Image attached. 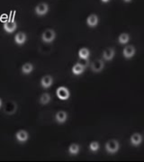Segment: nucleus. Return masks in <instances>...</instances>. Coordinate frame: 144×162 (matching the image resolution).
Wrapping results in <instances>:
<instances>
[{"label": "nucleus", "mask_w": 144, "mask_h": 162, "mask_svg": "<svg viewBox=\"0 0 144 162\" xmlns=\"http://www.w3.org/2000/svg\"><path fill=\"white\" fill-rule=\"evenodd\" d=\"M56 33L52 29H47L43 32L41 35V39L45 42H52L55 39Z\"/></svg>", "instance_id": "1"}, {"label": "nucleus", "mask_w": 144, "mask_h": 162, "mask_svg": "<svg viewBox=\"0 0 144 162\" xmlns=\"http://www.w3.org/2000/svg\"><path fill=\"white\" fill-rule=\"evenodd\" d=\"M106 149L111 154L116 153L118 151V149H119V142L117 141H115V140H111V141L106 142Z\"/></svg>", "instance_id": "2"}, {"label": "nucleus", "mask_w": 144, "mask_h": 162, "mask_svg": "<svg viewBox=\"0 0 144 162\" xmlns=\"http://www.w3.org/2000/svg\"><path fill=\"white\" fill-rule=\"evenodd\" d=\"M56 95L61 100H67L69 97V91L65 87H60L56 91Z\"/></svg>", "instance_id": "3"}, {"label": "nucleus", "mask_w": 144, "mask_h": 162, "mask_svg": "<svg viewBox=\"0 0 144 162\" xmlns=\"http://www.w3.org/2000/svg\"><path fill=\"white\" fill-rule=\"evenodd\" d=\"M48 10H49V7L46 3H40L36 7H35V13L38 16H44L47 14Z\"/></svg>", "instance_id": "4"}, {"label": "nucleus", "mask_w": 144, "mask_h": 162, "mask_svg": "<svg viewBox=\"0 0 144 162\" xmlns=\"http://www.w3.org/2000/svg\"><path fill=\"white\" fill-rule=\"evenodd\" d=\"M16 27H17V25H16V23L15 21H7L4 24L5 31L7 33H14L16 30Z\"/></svg>", "instance_id": "5"}, {"label": "nucleus", "mask_w": 144, "mask_h": 162, "mask_svg": "<svg viewBox=\"0 0 144 162\" xmlns=\"http://www.w3.org/2000/svg\"><path fill=\"white\" fill-rule=\"evenodd\" d=\"M16 140H17L18 141H20V142H24V141H26L29 139V134H28V132H27L26 131H24V130H20V131H18V132H16Z\"/></svg>", "instance_id": "6"}, {"label": "nucleus", "mask_w": 144, "mask_h": 162, "mask_svg": "<svg viewBox=\"0 0 144 162\" xmlns=\"http://www.w3.org/2000/svg\"><path fill=\"white\" fill-rule=\"evenodd\" d=\"M4 111L7 115H13L14 113H16V103H14V102L7 103V104L5 105V108H4Z\"/></svg>", "instance_id": "7"}, {"label": "nucleus", "mask_w": 144, "mask_h": 162, "mask_svg": "<svg viewBox=\"0 0 144 162\" xmlns=\"http://www.w3.org/2000/svg\"><path fill=\"white\" fill-rule=\"evenodd\" d=\"M104 61H101V60H97L95 61L93 63H92V66H91V69L93 71L95 72H100L103 69H104Z\"/></svg>", "instance_id": "8"}, {"label": "nucleus", "mask_w": 144, "mask_h": 162, "mask_svg": "<svg viewBox=\"0 0 144 162\" xmlns=\"http://www.w3.org/2000/svg\"><path fill=\"white\" fill-rule=\"evenodd\" d=\"M52 82H53V79H52V77L51 76H45L41 78V85L42 87L44 88H48L50 87L52 85Z\"/></svg>", "instance_id": "9"}, {"label": "nucleus", "mask_w": 144, "mask_h": 162, "mask_svg": "<svg viewBox=\"0 0 144 162\" xmlns=\"http://www.w3.org/2000/svg\"><path fill=\"white\" fill-rule=\"evenodd\" d=\"M134 54H135V48L133 46L129 45V46H126L123 49V55H124L125 58L130 59L134 55Z\"/></svg>", "instance_id": "10"}, {"label": "nucleus", "mask_w": 144, "mask_h": 162, "mask_svg": "<svg viewBox=\"0 0 144 162\" xmlns=\"http://www.w3.org/2000/svg\"><path fill=\"white\" fill-rule=\"evenodd\" d=\"M86 24H87V25H89V26H91V27H94V26H95L97 24H98V17H97V15H90L88 17H87V19H86Z\"/></svg>", "instance_id": "11"}, {"label": "nucleus", "mask_w": 144, "mask_h": 162, "mask_svg": "<svg viewBox=\"0 0 144 162\" xmlns=\"http://www.w3.org/2000/svg\"><path fill=\"white\" fill-rule=\"evenodd\" d=\"M25 41H26V34L24 33H16V36H15V41L17 43V44H19V45H22V44H24V42H25Z\"/></svg>", "instance_id": "12"}, {"label": "nucleus", "mask_w": 144, "mask_h": 162, "mask_svg": "<svg viewBox=\"0 0 144 162\" xmlns=\"http://www.w3.org/2000/svg\"><path fill=\"white\" fill-rule=\"evenodd\" d=\"M103 56H104V59H105L106 61H111V60L114 58V50L112 49V48L106 49V50L104 51Z\"/></svg>", "instance_id": "13"}, {"label": "nucleus", "mask_w": 144, "mask_h": 162, "mask_svg": "<svg viewBox=\"0 0 144 162\" xmlns=\"http://www.w3.org/2000/svg\"><path fill=\"white\" fill-rule=\"evenodd\" d=\"M67 117H68L67 113L64 112V111H60V112H58V113L56 114V116H55L56 121H57L58 123H60V124H63V123L67 120Z\"/></svg>", "instance_id": "14"}, {"label": "nucleus", "mask_w": 144, "mask_h": 162, "mask_svg": "<svg viewBox=\"0 0 144 162\" xmlns=\"http://www.w3.org/2000/svg\"><path fill=\"white\" fill-rule=\"evenodd\" d=\"M141 141H142V137H141L140 134H139V133H134V134L131 135V142L134 146L140 145V144L141 143Z\"/></svg>", "instance_id": "15"}, {"label": "nucleus", "mask_w": 144, "mask_h": 162, "mask_svg": "<svg viewBox=\"0 0 144 162\" xmlns=\"http://www.w3.org/2000/svg\"><path fill=\"white\" fill-rule=\"evenodd\" d=\"M90 55V51L87 48H81L78 51V56L80 59H87Z\"/></svg>", "instance_id": "16"}, {"label": "nucleus", "mask_w": 144, "mask_h": 162, "mask_svg": "<svg viewBox=\"0 0 144 162\" xmlns=\"http://www.w3.org/2000/svg\"><path fill=\"white\" fill-rule=\"evenodd\" d=\"M32 70H33V66L32 63H29V62L24 64L22 67V71L24 74H30L32 71Z\"/></svg>", "instance_id": "17"}, {"label": "nucleus", "mask_w": 144, "mask_h": 162, "mask_svg": "<svg viewBox=\"0 0 144 162\" xmlns=\"http://www.w3.org/2000/svg\"><path fill=\"white\" fill-rule=\"evenodd\" d=\"M84 70H85V68L78 63V64H76V65L72 68V72H73V74H75V75H81V74L84 72Z\"/></svg>", "instance_id": "18"}, {"label": "nucleus", "mask_w": 144, "mask_h": 162, "mask_svg": "<svg viewBox=\"0 0 144 162\" xmlns=\"http://www.w3.org/2000/svg\"><path fill=\"white\" fill-rule=\"evenodd\" d=\"M118 41L120 43L125 44L130 41V35L128 33H122V34H120V36L118 38Z\"/></svg>", "instance_id": "19"}, {"label": "nucleus", "mask_w": 144, "mask_h": 162, "mask_svg": "<svg viewBox=\"0 0 144 162\" xmlns=\"http://www.w3.org/2000/svg\"><path fill=\"white\" fill-rule=\"evenodd\" d=\"M69 153H70L71 155H76V154H78V151H79V146H78V144L73 143V144H71V145L69 146Z\"/></svg>", "instance_id": "20"}, {"label": "nucleus", "mask_w": 144, "mask_h": 162, "mask_svg": "<svg viewBox=\"0 0 144 162\" xmlns=\"http://www.w3.org/2000/svg\"><path fill=\"white\" fill-rule=\"evenodd\" d=\"M50 101H51V96H50L49 94H47V93L41 95V96L40 98V102H41V104H46L49 103Z\"/></svg>", "instance_id": "21"}, {"label": "nucleus", "mask_w": 144, "mask_h": 162, "mask_svg": "<svg viewBox=\"0 0 144 162\" xmlns=\"http://www.w3.org/2000/svg\"><path fill=\"white\" fill-rule=\"evenodd\" d=\"M89 149L92 151H97L99 149V143L97 141H92L89 145Z\"/></svg>", "instance_id": "22"}, {"label": "nucleus", "mask_w": 144, "mask_h": 162, "mask_svg": "<svg viewBox=\"0 0 144 162\" xmlns=\"http://www.w3.org/2000/svg\"><path fill=\"white\" fill-rule=\"evenodd\" d=\"M78 64L81 65V66H83L84 68H86V67L88 65V61H87V59H79Z\"/></svg>", "instance_id": "23"}, {"label": "nucleus", "mask_w": 144, "mask_h": 162, "mask_svg": "<svg viewBox=\"0 0 144 162\" xmlns=\"http://www.w3.org/2000/svg\"><path fill=\"white\" fill-rule=\"evenodd\" d=\"M0 20H1L2 22H7V16L6 15V14H4V15H2L1 16H0Z\"/></svg>", "instance_id": "24"}, {"label": "nucleus", "mask_w": 144, "mask_h": 162, "mask_svg": "<svg viewBox=\"0 0 144 162\" xmlns=\"http://www.w3.org/2000/svg\"><path fill=\"white\" fill-rule=\"evenodd\" d=\"M102 2H104V3H107V2H109L110 0H101Z\"/></svg>", "instance_id": "25"}, {"label": "nucleus", "mask_w": 144, "mask_h": 162, "mask_svg": "<svg viewBox=\"0 0 144 162\" xmlns=\"http://www.w3.org/2000/svg\"><path fill=\"white\" fill-rule=\"evenodd\" d=\"M1 106H2V99L0 98V107H1Z\"/></svg>", "instance_id": "26"}, {"label": "nucleus", "mask_w": 144, "mask_h": 162, "mask_svg": "<svg viewBox=\"0 0 144 162\" xmlns=\"http://www.w3.org/2000/svg\"><path fill=\"white\" fill-rule=\"evenodd\" d=\"M123 1H125V2H131V0H123Z\"/></svg>", "instance_id": "27"}]
</instances>
